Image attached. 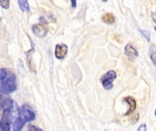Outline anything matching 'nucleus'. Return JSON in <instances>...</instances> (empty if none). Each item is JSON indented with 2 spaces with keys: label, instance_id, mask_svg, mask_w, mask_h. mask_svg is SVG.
Wrapping results in <instances>:
<instances>
[{
  "label": "nucleus",
  "instance_id": "2eb2a0df",
  "mask_svg": "<svg viewBox=\"0 0 156 131\" xmlns=\"http://www.w3.org/2000/svg\"><path fill=\"white\" fill-rule=\"evenodd\" d=\"M9 5H10L9 0H0V6L3 7L4 9H8Z\"/></svg>",
  "mask_w": 156,
  "mask_h": 131
},
{
  "label": "nucleus",
  "instance_id": "1a4fd4ad",
  "mask_svg": "<svg viewBox=\"0 0 156 131\" xmlns=\"http://www.w3.org/2000/svg\"><path fill=\"white\" fill-rule=\"evenodd\" d=\"M124 101H126V103L129 105V109L125 113V116H130L136 109V100L133 97H127V98H124Z\"/></svg>",
  "mask_w": 156,
  "mask_h": 131
},
{
  "label": "nucleus",
  "instance_id": "f3484780",
  "mask_svg": "<svg viewBox=\"0 0 156 131\" xmlns=\"http://www.w3.org/2000/svg\"><path fill=\"white\" fill-rule=\"evenodd\" d=\"M70 2H71L72 8H76V6H77V0H70Z\"/></svg>",
  "mask_w": 156,
  "mask_h": 131
},
{
  "label": "nucleus",
  "instance_id": "423d86ee",
  "mask_svg": "<svg viewBox=\"0 0 156 131\" xmlns=\"http://www.w3.org/2000/svg\"><path fill=\"white\" fill-rule=\"evenodd\" d=\"M33 33L38 37H44L48 34V27L46 26V22H40L39 24L34 25L32 26Z\"/></svg>",
  "mask_w": 156,
  "mask_h": 131
},
{
  "label": "nucleus",
  "instance_id": "f257e3e1",
  "mask_svg": "<svg viewBox=\"0 0 156 131\" xmlns=\"http://www.w3.org/2000/svg\"><path fill=\"white\" fill-rule=\"evenodd\" d=\"M16 78L15 74L6 68H0V93L8 95L16 91Z\"/></svg>",
  "mask_w": 156,
  "mask_h": 131
},
{
  "label": "nucleus",
  "instance_id": "9d476101",
  "mask_svg": "<svg viewBox=\"0 0 156 131\" xmlns=\"http://www.w3.org/2000/svg\"><path fill=\"white\" fill-rule=\"evenodd\" d=\"M115 20H116V18H115L114 15L112 14V13H105L101 16V21L103 23L107 24V25H112V24H114Z\"/></svg>",
  "mask_w": 156,
  "mask_h": 131
},
{
  "label": "nucleus",
  "instance_id": "20e7f679",
  "mask_svg": "<svg viewBox=\"0 0 156 131\" xmlns=\"http://www.w3.org/2000/svg\"><path fill=\"white\" fill-rule=\"evenodd\" d=\"M12 112H13V110H4L3 111V115L0 119V129L1 130H10L11 121H12Z\"/></svg>",
  "mask_w": 156,
  "mask_h": 131
},
{
  "label": "nucleus",
  "instance_id": "0eeeda50",
  "mask_svg": "<svg viewBox=\"0 0 156 131\" xmlns=\"http://www.w3.org/2000/svg\"><path fill=\"white\" fill-rule=\"evenodd\" d=\"M68 50H69V47L67 45L65 44H58L56 47H55V57L59 59V60H62L66 57L67 54H68Z\"/></svg>",
  "mask_w": 156,
  "mask_h": 131
},
{
  "label": "nucleus",
  "instance_id": "4468645a",
  "mask_svg": "<svg viewBox=\"0 0 156 131\" xmlns=\"http://www.w3.org/2000/svg\"><path fill=\"white\" fill-rule=\"evenodd\" d=\"M140 33L144 36V37L148 42H150V40H151V33H150L148 30H145V29H140Z\"/></svg>",
  "mask_w": 156,
  "mask_h": 131
},
{
  "label": "nucleus",
  "instance_id": "f8f14e48",
  "mask_svg": "<svg viewBox=\"0 0 156 131\" xmlns=\"http://www.w3.org/2000/svg\"><path fill=\"white\" fill-rule=\"evenodd\" d=\"M17 3L22 12H27L29 10V5L27 0H17Z\"/></svg>",
  "mask_w": 156,
  "mask_h": 131
},
{
  "label": "nucleus",
  "instance_id": "7ed1b4c3",
  "mask_svg": "<svg viewBox=\"0 0 156 131\" xmlns=\"http://www.w3.org/2000/svg\"><path fill=\"white\" fill-rule=\"evenodd\" d=\"M116 78H117L116 72L113 70H110L107 73H105L101 78V82L103 88L106 90H111L113 88V81L116 79Z\"/></svg>",
  "mask_w": 156,
  "mask_h": 131
},
{
  "label": "nucleus",
  "instance_id": "aec40b11",
  "mask_svg": "<svg viewBox=\"0 0 156 131\" xmlns=\"http://www.w3.org/2000/svg\"><path fill=\"white\" fill-rule=\"evenodd\" d=\"M101 1H102V2H107L108 0H101Z\"/></svg>",
  "mask_w": 156,
  "mask_h": 131
},
{
  "label": "nucleus",
  "instance_id": "f03ea898",
  "mask_svg": "<svg viewBox=\"0 0 156 131\" xmlns=\"http://www.w3.org/2000/svg\"><path fill=\"white\" fill-rule=\"evenodd\" d=\"M18 117L25 122L33 121L36 119V114L33 109L27 104L23 105L18 110Z\"/></svg>",
  "mask_w": 156,
  "mask_h": 131
},
{
  "label": "nucleus",
  "instance_id": "9b49d317",
  "mask_svg": "<svg viewBox=\"0 0 156 131\" xmlns=\"http://www.w3.org/2000/svg\"><path fill=\"white\" fill-rule=\"evenodd\" d=\"M25 124H26V122L24 120H22L19 117H17L13 123V129L15 131L21 130Z\"/></svg>",
  "mask_w": 156,
  "mask_h": 131
},
{
  "label": "nucleus",
  "instance_id": "39448f33",
  "mask_svg": "<svg viewBox=\"0 0 156 131\" xmlns=\"http://www.w3.org/2000/svg\"><path fill=\"white\" fill-rule=\"evenodd\" d=\"M14 102L13 100L6 97L5 94L0 93V109L4 110H13Z\"/></svg>",
  "mask_w": 156,
  "mask_h": 131
},
{
  "label": "nucleus",
  "instance_id": "ddd939ff",
  "mask_svg": "<svg viewBox=\"0 0 156 131\" xmlns=\"http://www.w3.org/2000/svg\"><path fill=\"white\" fill-rule=\"evenodd\" d=\"M150 57L152 62L156 67V47L154 45H152L150 47Z\"/></svg>",
  "mask_w": 156,
  "mask_h": 131
},
{
  "label": "nucleus",
  "instance_id": "412c9836",
  "mask_svg": "<svg viewBox=\"0 0 156 131\" xmlns=\"http://www.w3.org/2000/svg\"><path fill=\"white\" fill-rule=\"evenodd\" d=\"M154 114H155V116H156V109H155V111H154Z\"/></svg>",
  "mask_w": 156,
  "mask_h": 131
},
{
  "label": "nucleus",
  "instance_id": "dca6fc26",
  "mask_svg": "<svg viewBox=\"0 0 156 131\" xmlns=\"http://www.w3.org/2000/svg\"><path fill=\"white\" fill-rule=\"evenodd\" d=\"M146 129H147V127L145 124H143L142 126H140L138 128V131H146Z\"/></svg>",
  "mask_w": 156,
  "mask_h": 131
},
{
  "label": "nucleus",
  "instance_id": "4be33fe9",
  "mask_svg": "<svg viewBox=\"0 0 156 131\" xmlns=\"http://www.w3.org/2000/svg\"><path fill=\"white\" fill-rule=\"evenodd\" d=\"M154 30H155V33H156V26H155V27H154Z\"/></svg>",
  "mask_w": 156,
  "mask_h": 131
},
{
  "label": "nucleus",
  "instance_id": "a211bd4d",
  "mask_svg": "<svg viewBox=\"0 0 156 131\" xmlns=\"http://www.w3.org/2000/svg\"><path fill=\"white\" fill-rule=\"evenodd\" d=\"M152 16H153V19L154 20V22L156 23V14L155 13H154V14L152 15Z\"/></svg>",
  "mask_w": 156,
  "mask_h": 131
},
{
  "label": "nucleus",
  "instance_id": "6e6552de",
  "mask_svg": "<svg viewBox=\"0 0 156 131\" xmlns=\"http://www.w3.org/2000/svg\"><path fill=\"white\" fill-rule=\"evenodd\" d=\"M124 53H125V55H126L129 58H131V59L136 58V57H138V56H139V53H138L137 49H136L134 47H133L131 44H127V45L125 46Z\"/></svg>",
  "mask_w": 156,
  "mask_h": 131
},
{
  "label": "nucleus",
  "instance_id": "6ab92c4d",
  "mask_svg": "<svg viewBox=\"0 0 156 131\" xmlns=\"http://www.w3.org/2000/svg\"><path fill=\"white\" fill-rule=\"evenodd\" d=\"M30 129H37V130H41L40 129H38V128H35V127H30Z\"/></svg>",
  "mask_w": 156,
  "mask_h": 131
}]
</instances>
